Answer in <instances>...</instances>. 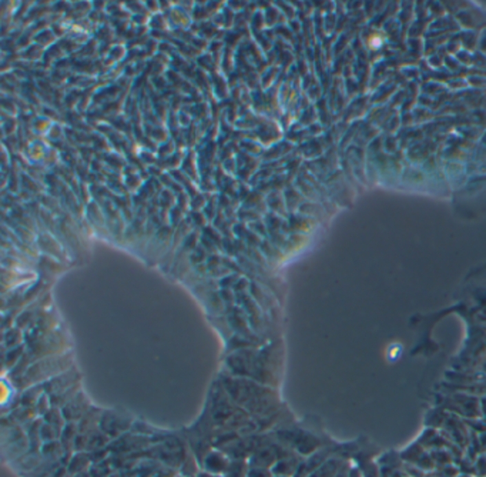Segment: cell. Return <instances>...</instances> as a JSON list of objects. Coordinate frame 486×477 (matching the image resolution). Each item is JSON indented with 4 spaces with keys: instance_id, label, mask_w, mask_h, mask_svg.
<instances>
[{
    "instance_id": "6da1fadb",
    "label": "cell",
    "mask_w": 486,
    "mask_h": 477,
    "mask_svg": "<svg viewBox=\"0 0 486 477\" xmlns=\"http://www.w3.org/2000/svg\"><path fill=\"white\" fill-rule=\"evenodd\" d=\"M218 383L231 399L247 413L268 417V413L271 412L268 409L273 407V402L275 399L271 386L261 385L255 380L247 379V377H237L230 373L221 377Z\"/></svg>"
},
{
    "instance_id": "7a4b0ae2",
    "label": "cell",
    "mask_w": 486,
    "mask_h": 477,
    "mask_svg": "<svg viewBox=\"0 0 486 477\" xmlns=\"http://www.w3.org/2000/svg\"><path fill=\"white\" fill-rule=\"evenodd\" d=\"M62 409H63L62 413L65 416V420L74 423L76 420L83 419L86 413L92 409V406L87 400V397L85 396V393L80 390Z\"/></svg>"
},
{
    "instance_id": "3957f363",
    "label": "cell",
    "mask_w": 486,
    "mask_h": 477,
    "mask_svg": "<svg viewBox=\"0 0 486 477\" xmlns=\"http://www.w3.org/2000/svg\"><path fill=\"white\" fill-rule=\"evenodd\" d=\"M204 466L207 469V471L214 473V474H221L226 473L230 467V460L224 454L213 451L207 456V460L204 462Z\"/></svg>"
},
{
    "instance_id": "277c9868",
    "label": "cell",
    "mask_w": 486,
    "mask_h": 477,
    "mask_svg": "<svg viewBox=\"0 0 486 477\" xmlns=\"http://www.w3.org/2000/svg\"><path fill=\"white\" fill-rule=\"evenodd\" d=\"M247 477H270L268 467H258L254 466L247 471Z\"/></svg>"
},
{
    "instance_id": "5b68a950",
    "label": "cell",
    "mask_w": 486,
    "mask_h": 477,
    "mask_svg": "<svg viewBox=\"0 0 486 477\" xmlns=\"http://www.w3.org/2000/svg\"><path fill=\"white\" fill-rule=\"evenodd\" d=\"M196 477H222V476L221 474H214V473H210V471H207V473L202 471V473H198Z\"/></svg>"
}]
</instances>
